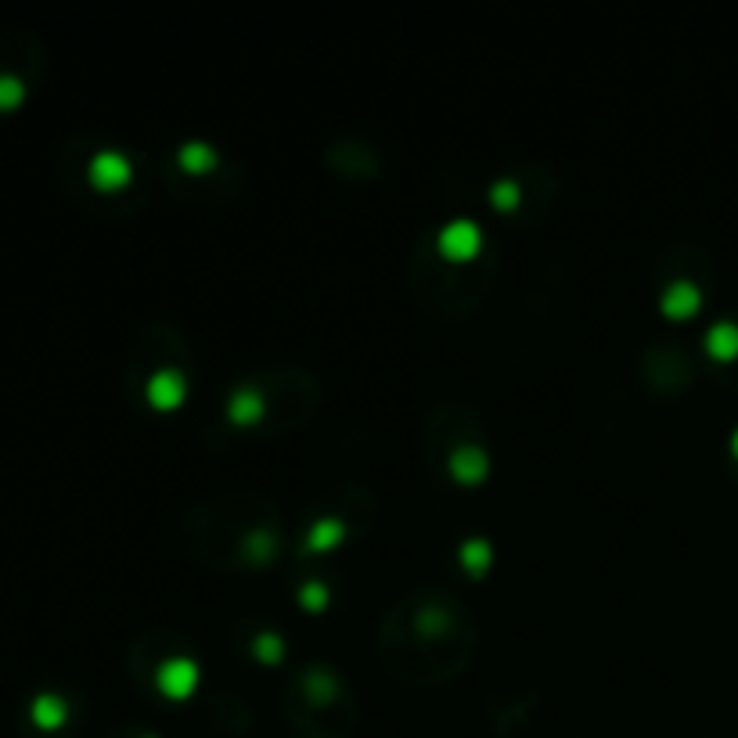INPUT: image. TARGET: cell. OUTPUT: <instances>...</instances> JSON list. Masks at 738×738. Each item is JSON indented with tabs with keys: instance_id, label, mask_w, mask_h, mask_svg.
Returning <instances> with one entry per match:
<instances>
[{
	"instance_id": "cell-1",
	"label": "cell",
	"mask_w": 738,
	"mask_h": 738,
	"mask_svg": "<svg viewBox=\"0 0 738 738\" xmlns=\"http://www.w3.org/2000/svg\"><path fill=\"white\" fill-rule=\"evenodd\" d=\"M400 627L386 623L382 627V645L400 641V652L389 656V666L404 677H447L465 666V656L476 627L468 620L465 602L458 598H443V594H422V602H396L393 616Z\"/></svg>"
},
{
	"instance_id": "cell-2",
	"label": "cell",
	"mask_w": 738,
	"mask_h": 738,
	"mask_svg": "<svg viewBox=\"0 0 738 738\" xmlns=\"http://www.w3.org/2000/svg\"><path fill=\"white\" fill-rule=\"evenodd\" d=\"M44 69V44L33 33H0V116L15 112Z\"/></svg>"
},
{
	"instance_id": "cell-3",
	"label": "cell",
	"mask_w": 738,
	"mask_h": 738,
	"mask_svg": "<svg viewBox=\"0 0 738 738\" xmlns=\"http://www.w3.org/2000/svg\"><path fill=\"white\" fill-rule=\"evenodd\" d=\"M126 177H130V162H126V155L116 152V148H101V152H94L83 162V180H87L94 191L119 188V184H126Z\"/></svg>"
},
{
	"instance_id": "cell-4",
	"label": "cell",
	"mask_w": 738,
	"mask_h": 738,
	"mask_svg": "<svg viewBox=\"0 0 738 738\" xmlns=\"http://www.w3.org/2000/svg\"><path fill=\"white\" fill-rule=\"evenodd\" d=\"M440 245H443V252H447L450 260H468V256L476 252V245H479V234H476V227L461 220V224H450L447 231H443Z\"/></svg>"
},
{
	"instance_id": "cell-5",
	"label": "cell",
	"mask_w": 738,
	"mask_h": 738,
	"mask_svg": "<svg viewBox=\"0 0 738 738\" xmlns=\"http://www.w3.org/2000/svg\"><path fill=\"white\" fill-rule=\"evenodd\" d=\"M706 342H710V353L720 360H731L738 353V324L731 321H720L710 328V335H706Z\"/></svg>"
},
{
	"instance_id": "cell-6",
	"label": "cell",
	"mask_w": 738,
	"mask_h": 738,
	"mask_svg": "<svg viewBox=\"0 0 738 738\" xmlns=\"http://www.w3.org/2000/svg\"><path fill=\"white\" fill-rule=\"evenodd\" d=\"M180 393H184V382H180L177 371H159V375H152V382H148V396L162 407L177 404Z\"/></svg>"
},
{
	"instance_id": "cell-7",
	"label": "cell",
	"mask_w": 738,
	"mask_h": 738,
	"mask_svg": "<svg viewBox=\"0 0 738 738\" xmlns=\"http://www.w3.org/2000/svg\"><path fill=\"white\" fill-rule=\"evenodd\" d=\"M162 688H170L173 695H184L191 688V681H195V666H191V659H173V663L162 666Z\"/></svg>"
},
{
	"instance_id": "cell-8",
	"label": "cell",
	"mask_w": 738,
	"mask_h": 738,
	"mask_svg": "<svg viewBox=\"0 0 738 738\" xmlns=\"http://www.w3.org/2000/svg\"><path fill=\"white\" fill-rule=\"evenodd\" d=\"M695 303H699V288L684 285V281H677V285H670L663 292L666 314H688V310H695Z\"/></svg>"
},
{
	"instance_id": "cell-9",
	"label": "cell",
	"mask_w": 738,
	"mask_h": 738,
	"mask_svg": "<svg viewBox=\"0 0 738 738\" xmlns=\"http://www.w3.org/2000/svg\"><path fill=\"white\" fill-rule=\"evenodd\" d=\"M263 414V393L260 389H238L231 400V418L238 422H252V418H260Z\"/></svg>"
},
{
	"instance_id": "cell-10",
	"label": "cell",
	"mask_w": 738,
	"mask_h": 738,
	"mask_svg": "<svg viewBox=\"0 0 738 738\" xmlns=\"http://www.w3.org/2000/svg\"><path fill=\"white\" fill-rule=\"evenodd\" d=\"M454 476H461V479H476L479 472H483L486 468V458L483 454H479V450H472V447H461L458 454H454Z\"/></svg>"
},
{
	"instance_id": "cell-11",
	"label": "cell",
	"mask_w": 738,
	"mask_h": 738,
	"mask_svg": "<svg viewBox=\"0 0 738 738\" xmlns=\"http://www.w3.org/2000/svg\"><path fill=\"white\" fill-rule=\"evenodd\" d=\"M33 717L44 724V728H51V724H62L65 717V706L58 695H40V699L33 702Z\"/></svg>"
},
{
	"instance_id": "cell-12",
	"label": "cell",
	"mask_w": 738,
	"mask_h": 738,
	"mask_svg": "<svg viewBox=\"0 0 738 738\" xmlns=\"http://www.w3.org/2000/svg\"><path fill=\"white\" fill-rule=\"evenodd\" d=\"M461 555H465L468 562H479V558H483V555H490V551H486V544H479V540H472V544H465V551H461Z\"/></svg>"
},
{
	"instance_id": "cell-13",
	"label": "cell",
	"mask_w": 738,
	"mask_h": 738,
	"mask_svg": "<svg viewBox=\"0 0 738 738\" xmlns=\"http://www.w3.org/2000/svg\"><path fill=\"white\" fill-rule=\"evenodd\" d=\"M303 598H306V602H324V587L321 584H310V587H306V591H303Z\"/></svg>"
},
{
	"instance_id": "cell-14",
	"label": "cell",
	"mask_w": 738,
	"mask_h": 738,
	"mask_svg": "<svg viewBox=\"0 0 738 738\" xmlns=\"http://www.w3.org/2000/svg\"><path fill=\"white\" fill-rule=\"evenodd\" d=\"M731 447H735V454H738V432H735V443H731Z\"/></svg>"
}]
</instances>
